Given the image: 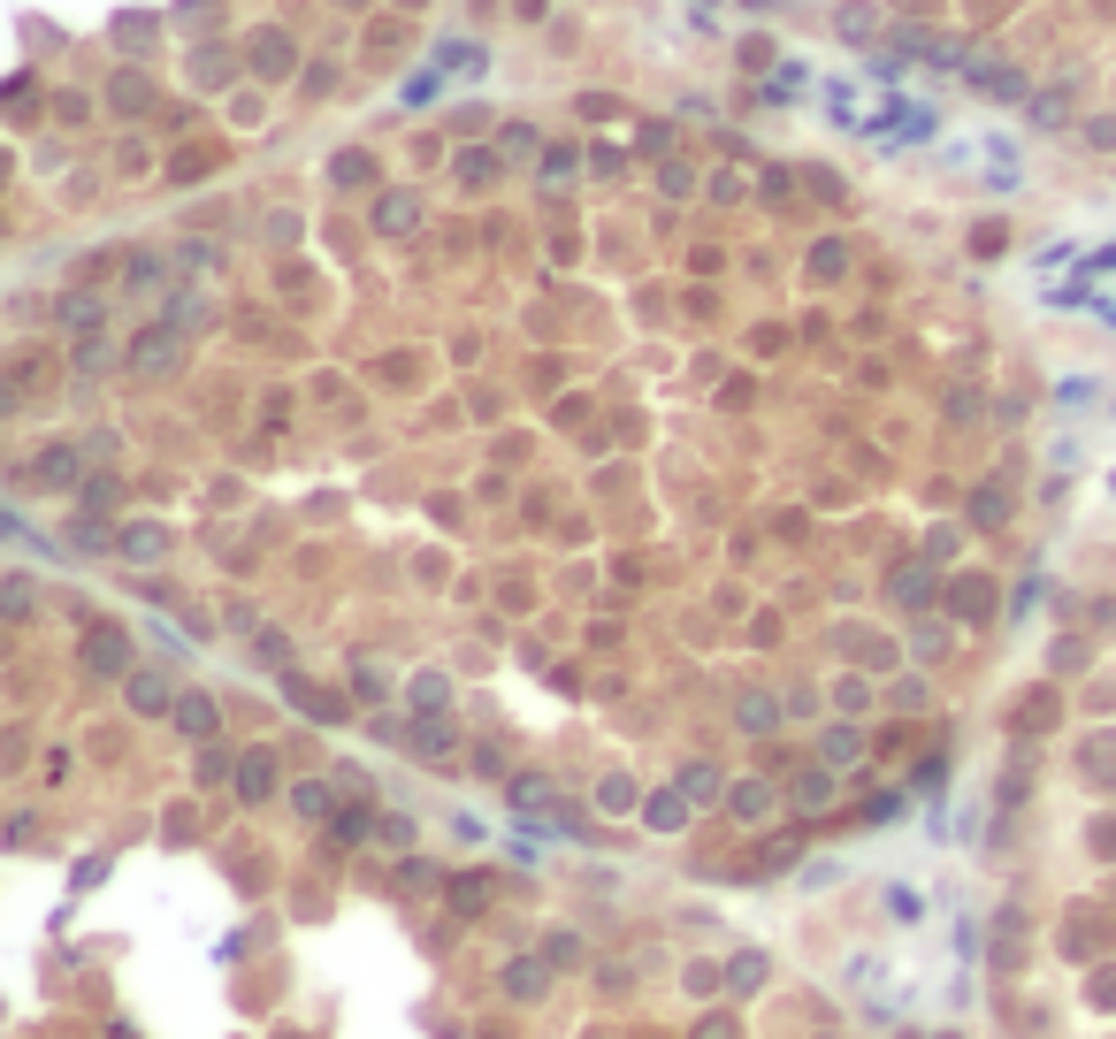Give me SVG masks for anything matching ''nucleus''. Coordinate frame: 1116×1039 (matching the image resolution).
<instances>
[{
    "instance_id": "f257e3e1",
    "label": "nucleus",
    "mask_w": 1116,
    "mask_h": 1039,
    "mask_svg": "<svg viewBox=\"0 0 1116 1039\" xmlns=\"http://www.w3.org/2000/svg\"><path fill=\"white\" fill-rule=\"evenodd\" d=\"M963 77H971L979 92H994V100H1017V92H1025V77H1017V69H1002V62H971Z\"/></svg>"
},
{
    "instance_id": "f03ea898",
    "label": "nucleus",
    "mask_w": 1116,
    "mask_h": 1039,
    "mask_svg": "<svg viewBox=\"0 0 1116 1039\" xmlns=\"http://www.w3.org/2000/svg\"><path fill=\"white\" fill-rule=\"evenodd\" d=\"M253 62H261V77H284V62H291V46L268 31V38H253Z\"/></svg>"
},
{
    "instance_id": "7ed1b4c3",
    "label": "nucleus",
    "mask_w": 1116,
    "mask_h": 1039,
    "mask_svg": "<svg viewBox=\"0 0 1116 1039\" xmlns=\"http://www.w3.org/2000/svg\"><path fill=\"white\" fill-rule=\"evenodd\" d=\"M841 38H872V8H841Z\"/></svg>"
},
{
    "instance_id": "20e7f679",
    "label": "nucleus",
    "mask_w": 1116,
    "mask_h": 1039,
    "mask_svg": "<svg viewBox=\"0 0 1116 1039\" xmlns=\"http://www.w3.org/2000/svg\"><path fill=\"white\" fill-rule=\"evenodd\" d=\"M413 214H421V207H413V199H383V230H406V222H413Z\"/></svg>"
},
{
    "instance_id": "39448f33",
    "label": "nucleus",
    "mask_w": 1116,
    "mask_h": 1039,
    "mask_svg": "<svg viewBox=\"0 0 1116 1039\" xmlns=\"http://www.w3.org/2000/svg\"><path fill=\"white\" fill-rule=\"evenodd\" d=\"M336 184H367V153H344L336 161Z\"/></svg>"
},
{
    "instance_id": "423d86ee",
    "label": "nucleus",
    "mask_w": 1116,
    "mask_h": 1039,
    "mask_svg": "<svg viewBox=\"0 0 1116 1039\" xmlns=\"http://www.w3.org/2000/svg\"><path fill=\"white\" fill-rule=\"evenodd\" d=\"M1086 139H1094V146H1116V123H1109V115H1102V123H1086Z\"/></svg>"
},
{
    "instance_id": "0eeeda50",
    "label": "nucleus",
    "mask_w": 1116,
    "mask_h": 1039,
    "mask_svg": "<svg viewBox=\"0 0 1116 1039\" xmlns=\"http://www.w3.org/2000/svg\"><path fill=\"white\" fill-rule=\"evenodd\" d=\"M742 8H773V0H742Z\"/></svg>"
}]
</instances>
